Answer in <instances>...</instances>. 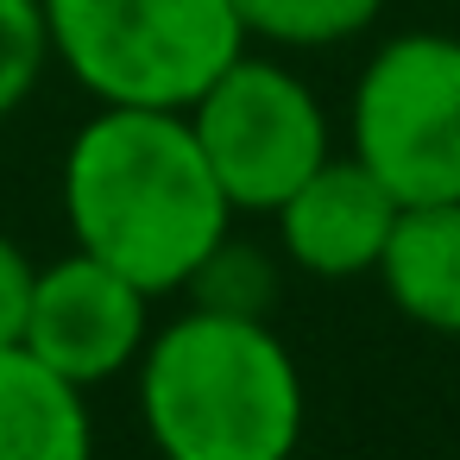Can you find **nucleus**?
Returning <instances> with one entry per match:
<instances>
[{
    "label": "nucleus",
    "mask_w": 460,
    "mask_h": 460,
    "mask_svg": "<svg viewBox=\"0 0 460 460\" xmlns=\"http://www.w3.org/2000/svg\"><path fill=\"white\" fill-rule=\"evenodd\" d=\"M32 278H39V265L20 252V240L0 234V347H20V328L32 309Z\"/></svg>",
    "instance_id": "nucleus-13"
},
{
    "label": "nucleus",
    "mask_w": 460,
    "mask_h": 460,
    "mask_svg": "<svg viewBox=\"0 0 460 460\" xmlns=\"http://www.w3.org/2000/svg\"><path fill=\"white\" fill-rule=\"evenodd\" d=\"M403 202L347 152V158H322L278 208V252L309 271V278H328V284H347V278H366L378 271L385 259V240L397 227Z\"/></svg>",
    "instance_id": "nucleus-7"
},
{
    "label": "nucleus",
    "mask_w": 460,
    "mask_h": 460,
    "mask_svg": "<svg viewBox=\"0 0 460 460\" xmlns=\"http://www.w3.org/2000/svg\"><path fill=\"white\" fill-rule=\"evenodd\" d=\"M190 303L221 315H271L278 303V259L252 240H234V227L208 246V259L190 271Z\"/></svg>",
    "instance_id": "nucleus-11"
},
{
    "label": "nucleus",
    "mask_w": 460,
    "mask_h": 460,
    "mask_svg": "<svg viewBox=\"0 0 460 460\" xmlns=\"http://www.w3.org/2000/svg\"><path fill=\"white\" fill-rule=\"evenodd\" d=\"M51 64L102 108H190L240 51L234 0H45Z\"/></svg>",
    "instance_id": "nucleus-3"
},
{
    "label": "nucleus",
    "mask_w": 460,
    "mask_h": 460,
    "mask_svg": "<svg viewBox=\"0 0 460 460\" xmlns=\"http://www.w3.org/2000/svg\"><path fill=\"white\" fill-rule=\"evenodd\" d=\"M385 13V0H234V20L246 32V45H278V51H328L347 45L359 32H372V20Z\"/></svg>",
    "instance_id": "nucleus-10"
},
{
    "label": "nucleus",
    "mask_w": 460,
    "mask_h": 460,
    "mask_svg": "<svg viewBox=\"0 0 460 460\" xmlns=\"http://www.w3.org/2000/svg\"><path fill=\"white\" fill-rule=\"evenodd\" d=\"M183 114L234 215H271L334 152L322 95L278 58L240 51Z\"/></svg>",
    "instance_id": "nucleus-5"
},
{
    "label": "nucleus",
    "mask_w": 460,
    "mask_h": 460,
    "mask_svg": "<svg viewBox=\"0 0 460 460\" xmlns=\"http://www.w3.org/2000/svg\"><path fill=\"white\" fill-rule=\"evenodd\" d=\"M378 278L403 322L460 341V202L403 208L385 240Z\"/></svg>",
    "instance_id": "nucleus-8"
},
{
    "label": "nucleus",
    "mask_w": 460,
    "mask_h": 460,
    "mask_svg": "<svg viewBox=\"0 0 460 460\" xmlns=\"http://www.w3.org/2000/svg\"><path fill=\"white\" fill-rule=\"evenodd\" d=\"M51 64L45 0H0V120L20 114Z\"/></svg>",
    "instance_id": "nucleus-12"
},
{
    "label": "nucleus",
    "mask_w": 460,
    "mask_h": 460,
    "mask_svg": "<svg viewBox=\"0 0 460 460\" xmlns=\"http://www.w3.org/2000/svg\"><path fill=\"white\" fill-rule=\"evenodd\" d=\"M146 341H152V296L133 278L89 259L83 246L39 265L32 309H26V328H20V347L32 359H45L70 385L95 391L120 372H133Z\"/></svg>",
    "instance_id": "nucleus-6"
},
{
    "label": "nucleus",
    "mask_w": 460,
    "mask_h": 460,
    "mask_svg": "<svg viewBox=\"0 0 460 460\" xmlns=\"http://www.w3.org/2000/svg\"><path fill=\"white\" fill-rule=\"evenodd\" d=\"M70 240L133 278L146 296L183 290L208 246L234 227L190 114L177 108H95L64 152Z\"/></svg>",
    "instance_id": "nucleus-1"
},
{
    "label": "nucleus",
    "mask_w": 460,
    "mask_h": 460,
    "mask_svg": "<svg viewBox=\"0 0 460 460\" xmlns=\"http://www.w3.org/2000/svg\"><path fill=\"white\" fill-rule=\"evenodd\" d=\"M347 152L403 202H460V39H385L347 102Z\"/></svg>",
    "instance_id": "nucleus-4"
},
{
    "label": "nucleus",
    "mask_w": 460,
    "mask_h": 460,
    "mask_svg": "<svg viewBox=\"0 0 460 460\" xmlns=\"http://www.w3.org/2000/svg\"><path fill=\"white\" fill-rule=\"evenodd\" d=\"M0 460H95L89 391L26 347H0Z\"/></svg>",
    "instance_id": "nucleus-9"
},
{
    "label": "nucleus",
    "mask_w": 460,
    "mask_h": 460,
    "mask_svg": "<svg viewBox=\"0 0 460 460\" xmlns=\"http://www.w3.org/2000/svg\"><path fill=\"white\" fill-rule=\"evenodd\" d=\"M303 410V372L271 315L190 303L139 353V416L164 460H290Z\"/></svg>",
    "instance_id": "nucleus-2"
}]
</instances>
